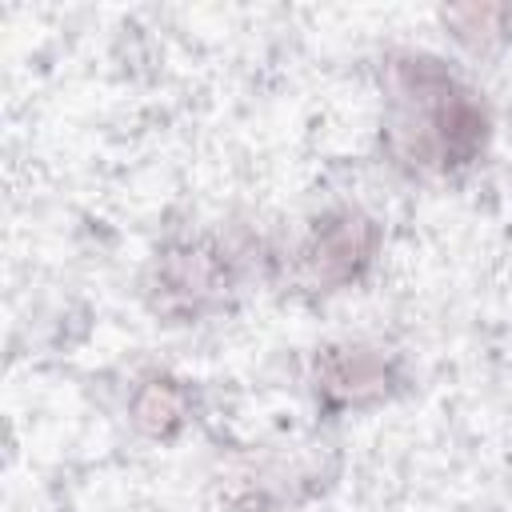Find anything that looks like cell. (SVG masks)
I'll return each mask as SVG.
<instances>
[{"mask_svg":"<svg viewBox=\"0 0 512 512\" xmlns=\"http://www.w3.org/2000/svg\"><path fill=\"white\" fill-rule=\"evenodd\" d=\"M372 248H376L372 220L356 212H336V216H324L308 232L296 256H300V272L308 284H344L372 260Z\"/></svg>","mask_w":512,"mask_h":512,"instance_id":"cell-2","label":"cell"},{"mask_svg":"<svg viewBox=\"0 0 512 512\" xmlns=\"http://www.w3.org/2000/svg\"><path fill=\"white\" fill-rule=\"evenodd\" d=\"M388 384V364L364 348H332L316 368V392L332 404H364Z\"/></svg>","mask_w":512,"mask_h":512,"instance_id":"cell-4","label":"cell"},{"mask_svg":"<svg viewBox=\"0 0 512 512\" xmlns=\"http://www.w3.org/2000/svg\"><path fill=\"white\" fill-rule=\"evenodd\" d=\"M392 144L396 152L432 172L468 164L488 136L484 108L472 92L428 56H408L392 68Z\"/></svg>","mask_w":512,"mask_h":512,"instance_id":"cell-1","label":"cell"},{"mask_svg":"<svg viewBox=\"0 0 512 512\" xmlns=\"http://www.w3.org/2000/svg\"><path fill=\"white\" fill-rule=\"evenodd\" d=\"M136 420L152 436H168L184 420V392L172 380H148L136 396Z\"/></svg>","mask_w":512,"mask_h":512,"instance_id":"cell-5","label":"cell"},{"mask_svg":"<svg viewBox=\"0 0 512 512\" xmlns=\"http://www.w3.org/2000/svg\"><path fill=\"white\" fill-rule=\"evenodd\" d=\"M224 284H228V268H224L220 252L204 248V244L180 248L160 264V288H164L168 308L180 304L184 312H200Z\"/></svg>","mask_w":512,"mask_h":512,"instance_id":"cell-3","label":"cell"}]
</instances>
